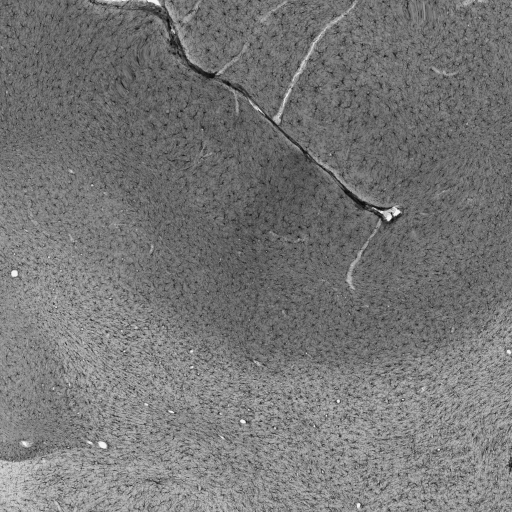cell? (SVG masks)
I'll list each match as a JSON object with an SVG mask.
<instances>
[{"instance_id":"cell-3","label":"cell","mask_w":512,"mask_h":512,"mask_svg":"<svg viewBox=\"0 0 512 512\" xmlns=\"http://www.w3.org/2000/svg\"><path fill=\"white\" fill-rule=\"evenodd\" d=\"M280 1L167 2L185 55L210 73H222L241 54L265 16Z\"/></svg>"},{"instance_id":"cell-2","label":"cell","mask_w":512,"mask_h":512,"mask_svg":"<svg viewBox=\"0 0 512 512\" xmlns=\"http://www.w3.org/2000/svg\"><path fill=\"white\" fill-rule=\"evenodd\" d=\"M353 3L281 2L219 78L240 88L264 115L276 120L314 47Z\"/></svg>"},{"instance_id":"cell-1","label":"cell","mask_w":512,"mask_h":512,"mask_svg":"<svg viewBox=\"0 0 512 512\" xmlns=\"http://www.w3.org/2000/svg\"><path fill=\"white\" fill-rule=\"evenodd\" d=\"M512 1L356 2L277 117L363 201L404 210L511 181Z\"/></svg>"}]
</instances>
